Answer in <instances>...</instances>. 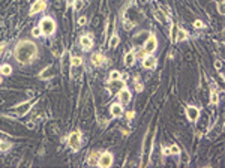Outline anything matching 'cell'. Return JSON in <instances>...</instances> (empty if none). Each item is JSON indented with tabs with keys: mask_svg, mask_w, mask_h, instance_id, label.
<instances>
[{
	"mask_svg": "<svg viewBox=\"0 0 225 168\" xmlns=\"http://www.w3.org/2000/svg\"><path fill=\"white\" fill-rule=\"evenodd\" d=\"M36 51L38 50H36V45L33 42H30V41H21V42H18L17 47H15V57H17L18 63L26 65V63H29L35 57Z\"/></svg>",
	"mask_w": 225,
	"mask_h": 168,
	"instance_id": "1",
	"label": "cell"
},
{
	"mask_svg": "<svg viewBox=\"0 0 225 168\" xmlns=\"http://www.w3.org/2000/svg\"><path fill=\"white\" fill-rule=\"evenodd\" d=\"M41 32L44 35H53L54 33V30H56V23L53 21L51 18H42L41 20Z\"/></svg>",
	"mask_w": 225,
	"mask_h": 168,
	"instance_id": "2",
	"label": "cell"
},
{
	"mask_svg": "<svg viewBox=\"0 0 225 168\" xmlns=\"http://www.w3.org/2000/svg\"><path fill=\"white\" fill-rule=\"evenodd\" d=\"M80 141H81V135L78 132H72V134L69 135V138H68V144L72 147L74 150L80 149Z\"/></svg>",
	"mask_w": 225,
	"mask_h": 168,
	"instance_id": "3",
	"label": "cell"
},
{
	"mask_svg": "<svg viewBox=\"0 0 225 168\" xmlns=\"http://www.w3.org/2000/svg\"><path fill=\"white\" fill-rule=\"evenodd\" d=\"M112 164V155L111 153H102L99 156V161H98V165H101L104 168H108L111 167Z\"/></svg>",
	"mask_w": 225,
	"mask_h": 168,
	"instance_id": "4",
	"label": "cell"
},
{
	"mask_svg": "<svg viewBox=\"0 0 225 168\" xmlns=\"http://www.w3.org/2000/svg\"><path fill=\"white\" fill-rule=\"evenodd\" d=\"M156 45H158V42H156V38L152 35L149 39H147V42H146V45H144V50H146V53H153L155 50H156Z\"/></svg>",
	"mask_w": 225,
	"mask_h": 168,
	"instance_id": "5",
	"label": "cell"
},
{
	"mask_svg": "<svg viewBox=\"0 0 225 168\" xmlns=\"http://www.w3.org/2000/svg\"><path fill=\"white\" fill-rule=\"evenodd\" d=\"M44 9H45V2H44V0H36L33 5H32V8H30V14L35 15V14L44 11Z\"/></svg>",
	"mask_w": 225,
	"mask_h": 168,
	"instance_id": "6",
	"label": "cell"
},
{
	"mask_svg": "<svg viewBox=\"0 0 225 168\" xmlns=\"http://www.w3.org/2000/svg\"><path fill=\"white\" fill-rule=\"evenodd\" d=\"M186 114H188V119L189 120H197L200 117V110L197 107H188L186 108Z\"/></svg>",
	"mask_w": 225,
	"mask_h": 168,
	"instance_id": "7",
	"label": "cell"
},
{
	"mask_svg": "<svg viewBox=\"0 0 225 168\" xmlns=\"http://www.w3.org/2000/svg\"><path fill=\"white\" fill-rule=\"evenodd\" d=\"M119 98H120V101L123 102V104H128V102L131 101V93H129V90L123 87V89L120 90V93H119Z\"/></svg>",
	"mask_w": 225,
	"mask_h": 168,
	"instance_id": "8",
	"label": "cell"
},
{
	"mask_svg": "<svg viewBox=\"0 0 225 168\" xmlns=\"http://www.w3.org/2000/svg\"><path fill=\"white\" fill-rule=\"evenodd\" d=\"M143 66L146 68V69L155 68L156 66V59H153V57H146V59L143 60Z\"/></svg>",
	"mask_w": 225,
	"mask_h": 168,
	"instance_id": "9",
	"label": "cell"
},
{
	"mask_svg": "<svg viewBox=\"0 0 225 168\" xmlns=\"http://www.w3.org/2000/svg\"><path fill=\"white\" fill-rule=\"evenodd\" d=\"M80 42H81V45L84 47V50H89L90 47L93 45V41H92V38H89L87 35H86V36H81Z\"/></svg>",
	"mask_w": 225,
	"mask_h": 168,
	"instance_id": "10",
	"label": "cell"
},
{
	"mask_svg": "<svg viewBox=\"0 0 225 168\" xmlns=\"http://www.w3.org/2000/svg\"><path fill=\"white\" fill-rule=\"evenodd\" d=\"M111 114L114 117H120L122 114H123V108H122V105H119V104H114L111 107Z\"/></svg>",
	"mask_w": 225,
	"mask_h": 168,
	"instance_id": "11",
	"label": "cell"
},
{
	"mask_svg": "<svg viewBox=\"0 0 225 168\" xmlns=\"http://www.w3.org/2000/svg\"><path fill=\"white\" fill-rule=\"evenodd\" d=\"M92 62H93L96 66H102V65L105 63V59L102 57V54H95V56L92 57Z\"/></svg>",
	"mask_w": 225,
	"mask_h": 168,
	"instance_id": "12",
	"label": "cell"
},
{
	"mask_svg": "<svg viewBox=\"0 0 225 168\" xmlns=\"http://www.w3.org/2000/svg\"><path fill=\"white\" fill-rule=\"evenodd\" d=\"M134 60H135L134 53H128V54L125 56V65H126V66H132V65H134Z\"/></svg>",
	"mask_w": 225,
	"mask_h": 168,
	"instance_id": "13",
	"label": "cell"
},
{
	"mask_svg": "<svg viewBox=\"0 0 225 168\" xmlns=\"http://www.w3.org/2000/svg\"><path fill=\"white\" fill-rule=\"evenodd\" d=\"M0 72H2L3 75H9V74L12 72V68L9 66V65H5V66L0 68Z\"/></svg>",
	"mask_w": 225,
	"mask_h": 168,
	"instance_id": "14",
	"label": "cell"
},
{
	"mask_svg": "<svg viewBox=\"0 0 225 168\" xmlns=\"http://www.w3.org/2000/svg\"><path fill=\"white\" fill-rule=\"evenodd\" d=\"M119 42H120V38L116 35V36H112L111 41H110V47H111V48H114V47H117V44H119Z\"/></svg>",
	"mask_w": 225,
	"mask_h": 168,
	"instance_id": "15",
	"label": "cell"
},
{
	"mask_svg": "<svg viewBox=\"0 0 225 168\" xmlns=\"http://www.w3.org/2000/svg\"><path fill=\"white\" fill-rule=\"evenodd\" d=\"M186 39V32L185 30H179L177 36H176V41H185Z\"/></svg>",
	"mask_w": 225,
	"mask_h": 168,
	"instance_id": "16",
	"label": "cell"
},
{
	"mask_svg": "<svg viewBox=\"0 0 225 168\" xmlns=\"http://www.w3.org/2000/svg\"><path fill=\"white\" fill-rule=\"evenodd\" d=\"M41 35H42V32H41V27H39V26L32 29V36H35V38H39Z\"/></svg>",
	"mask_w": 225,
	"mask_h": 168,
	"instance_id": "17",
	"label": "cell"
},
{
	"mask_svg": "<svg viewBox=\"0 0 225 168\" xmlns=\"http://www.w3.org/2000/svg\"><path fill=\"white\" fill-rule=\"evenodd\" d=\"M29 107H30V104H24L21 107H18V114H24V113L29 110Z\"/></svg>",
	"mask_w": 225,
	"mask_h": 168,
	"instance_id": "18",
	"label": "cell"
},
{
	"mask_svg": "<svg viewBox=\"0 0 225 168\" xmlns=\"http://www.w3.org/2000/svg\"><path fill=\"white\" fill-rule=\"evenodd\" d=\"M71 62H72V65H74V66H80V65L83 63L81 57H72V60H71Z\"/></svg>",
	"mask_w": 225,
	"mask_h": 168,
	"instance_id": "19",
	"label": "cell"
},
{
	"mask_svg": "<svg viewBox=\"0 0 225 168\" xmlns=\"http://www.w3.org/2000/svg\"><path fill=\"white\" fill-rule=\"evenodd\" d=\"M120 78V72H117V71H112L111 74H110V80H119Z\"/></svg>",
	"mask_w": 225,
	"mask_h": 168,
	"instance_id": "20",
	"label": "cell"
},
{
	"mask_svg": "<svg viewBox=\"0 0 225 168\" xmlns=\"http://www.w3.org/2000/svg\"><path fill=\"white\" fill-rule=\"evenodd\" d=\"M98 155H99V152H95L92 156H90L89 159V164H96V158H98Z\"/></svg>",
	"mask_w": 225,
	"mask_h": 168,
	"instance_id": "21",
	"label": "cell"
},
{
	"mask_svg": "<svg viewBox=\"0 0 225 168\" xmlns=\"http://www.w3.org/2000/svg\"><path fill=\"white\" fill-rule=\"evenodd\" d=\"M176 36H177V27L173 26L171 27V38H173V41H176Z\"/></svg>",
	"mask_w": 225,
	"mask_h": 168,
	"instance_id": "22",
	"label": "cell"
},
{
	"mask_svg": "<svg viewBox=\"0 0 225 168\" xmlns=\"http://www.w3.org/2000/svg\"><path fill=\"white\" fill-rule=\"evenodd\" d=\"M170 153H173V155H177V153H179V147L176 146V144H174V146H171L170 147V150H168Z\"/></svg>",
	"mask_w": 225,
	"mask_h": 168,
	"instance_id": "23",
	"label": "cell"
},
{
	"mask_svg": "<svg viewBox=\"0 0 225 168\" xmlns=\"http://www.w3.org/2000/svg\"><path fill=\"white\" fill-rule=\"evenodd\" d=\"M125 30H131V29H132V27H134V24H132V23L131 21H125Z\"/></svg>",
	"mask_w": 225,
	"mask_h": 168,
	"instance_id": "24",
	"label": "cell"
},
{
	"mask_svg": "<svg viewBox=\"0 0 225 168\" xmlns=\"http://www.w3.org/2000/svg\"><path fill=\"white\" fill-rule=\"evenodd\" d=\"M9 149V144H6L5 141H0V150H8Z\"/></svg>",
	"mask_w": 225,
	"mask_h": 168,
	"instance_id": "25",
	"label": "cell"
},
{
	"mask_svg": "<svg viewBox=\"0 0 225 168\" xmlns=\"http://www.w3.org/2000/svg\"><path fill=\"white\" fill-rule=\"evenodd\" d=\"M86 23H87V18H86V17H80V18H78V24H80V26H84Z\"/></svg>",
	"mask_w": 225,
	"mask_h": 168,
	"instance_id": "26",
	"label": "cell"
},
{
	"mask_svg": "<svg viewBox=\"0 0 225 168\" xmlns=\"http://www.w3.org/2000/svg\"><path fill=\"white\" fill-rule=\"evenodd\" d=\"M75 2V9H81L83 8V2L81 0H74Z\"/></svg>",
	"mask_w": 225,
	"mask_h": 168,
	"instance_id": "27",
	"label": "cell"
},
{
	"mask_svg": "<svg viewBox=\"0 0 225 168\" xmlns=\"http://www.w3.org/2000/svg\"><path fill=\"white\" fill-rule=\"evenodd\" d=\"M146 54H147V53H146V50L143 48V50H140V51L137 53V57H144V56H146Z\"/></svg>",
	"mask_w": 225,
	"mask_h": 168,
	"instance_id": "28",
	"label": "cell"
},
{
	"mask_svg": "<svg viewBox=\"0 0 225 168\" xmlns=\"http://www.w3.org/2000/svg\"><path fill=\"white\" fill-rule=\"evenodd\" d=\"M155 15H156V17H158V20H159V21H162V23L165 21V18H164V17H162V15L159 14V11H156V12H155Z\"/></svg>",
	"mask_w": 225,
	"mask_h": 168,
	"instance_id": "29",
	"label": "cell"
},
{
	"mask_svg": "<svg viewBox=\"0 0 225 168\" xmlns=\"http://www.w3.org/2000/svg\"><path fill=\"white\" fill-rule=\"evenodd\" d=\"M210 102H212V104H218V95H216V93L212 95V99H210Z\"/></svg>",
	"mask_w": 225,
	"mask_h": 168,
	"instance_id": "30",
	"label": "cell"
},
{
	"mask_svg": "<svg viewBox=\"0 0 225 168\" xmlns=\"http://www.w3.org/2000/svg\"><path fill=\"white\" fill-rule=\"evenodd\" d=\"M218 9H219L221 14H224V5H222V2H219V3H218Z\"/></svg>",
	"mask_w": 225,
	"mask_h": 168,
	"instance_id": "31",
	"label": "cell"
},
{
	"mask_svg": "<svg viewBox=\"0 0 225 168\" xmlns=\"http://www.w3.org/2000/svg\"><path fill=\"white\" fill-rule=\"evenodd\" d=\"M215 66H216V69H221V66H222L221 60H216V62H215Z\"/></svg>",
	"mask_w": 225,
	"mask_h": 168,
	"instance_id": "32",
	"label": "cell"
},
{
	"mask_svg": "<svg viewBox=\"0 0 225 168\" xmlns=\"http://www.w3.org/2000/svg\"><path fill=\"white\" fill-rule=\"evenodd\" d=\"M194 26H195V27L198 29V27H202V23H201V21H195V24H194Z\"/></svg>",
	"mask_w": 225,
	"mask_h": 168,
	"instance_id": "33",
	"label": "cell"
},
{
	"mask_svg": "<svg viewBox=\"0 0 225 168\" xmlns=\"http://www.w3.org/2000/svg\"><path fill=\"white\" fill-rule=\"evenodd\" d=\"M137 90H138V92H140V90H143V86H141V84H137Z\"/></svg>",
	"mask_w": 225,
	"mask_h": 168,
	"instance_id": "34",
	"label": "cell"
},
{
	"mask_svg": "<svg viewBox=\"0 0 225 168\" xmlns=\"http://www.w3.org/2000/svg\"><path fill=\"white\" fill-rule=\"evenodd\" d=\"M68 3H69V5H71V3H74V0H68Z\"/></svg>",
	"mask_w": 225,
	"mask_h": 168,
	"instance_id": "35",
	"label": "cell"
},
{
	"mask_svg": "<svg viewBox=\"0 0 225 168\" xmlns=\"http://www.w3.org/2000/svg\"><path fill=\"white\" fill-rule=\"evenodd\" d=\"M2 51H3V48H0V54H2Z\"/></svg>",
	"mask_w": 225,
	"mask_h": 168,
	"instance_id": "36",
	"label": "cell"
}]
</instances>
